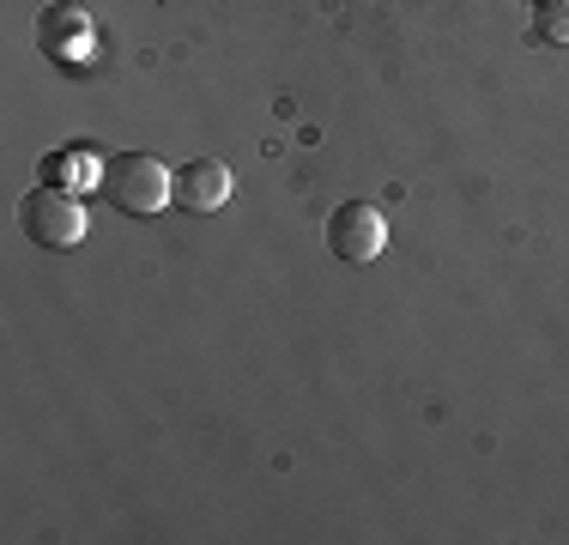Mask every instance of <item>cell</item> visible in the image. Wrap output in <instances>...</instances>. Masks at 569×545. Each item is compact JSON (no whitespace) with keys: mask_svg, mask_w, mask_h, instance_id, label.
I'll list each match as a JSON object with an SVG mask.
<instances>
[{"mask_svg":"<svg viewBox=\"0 0 569 545\" xmlns=\"http://www.w3.org/2000/svg\"><path fill=\"white\" fill-rule=\"evenodd\" d=\"M103 195H110L116 212L146 218V212H158V207L176 200V176L158 158H146V152H121V158L103 164Z\"/></svg>","mask_w":569,"mask_h":545,"instance_id":"1","label":"cell"},{"mask_svg":"<svg viewBox=\"0 0 569 545\" xmlns=\"http://www.w3.org/2000/svg\"><path fill=\"white\" fill-rule=\"evenodd\" d=\"M19 218H24V237L43 242V249H79V242H86V207H79L61 182L31 188Z\"/></svg>","mask_w":569,"mask_h":545,"instance_id":"2","label":"cell"},{"mask_svg":"<svg viewBox=\"0 0 569 545\" xmlns=\"http://www.w3.org/2000/svg\"><path fill=\"white\" fill-rule=\"evenodd\" d=\"M328 249L340 255V261H351V267L376 261V255L388 249L382 207H370V200H340V207L328 212Z\"/></svg>","mask_w":569,"mask_h":545,"instance_id":"3","label":"cell"},{"mask_svg":"<svg viewBox=\"0 0 569 545\" xmlns=\"http://www.w3.org/2000/svg\"><path fill=\"white\" fill-rule=\"evenodd\" d=\"M37 43L56 54L61 67H79V61H91V49H98V31H91L86 7H67L61 0V7L37 12Z\"/></svg>","mask_w":569,"mask_h":545,"instance_id":"4","label":"cell"},{"mask_svg":"<svg viewBox=\"0 0 569 545\" xmlns=\"http://www.w3.org/2000/svg\"><path fill=\"white\" fill-rule=\"evenodd\" d=\"M230 195H237V176H230V164H219V158H188L182 170H176V200H182L188 212H219Z\"/></svg>","mask_w":569,"mask_h":545,"instance_id":"5","label":"cell"},{"mask_svg":"<svg viewBox=\"0 0 569 545\" xmlns=\"http://www.w3.org/2000/svg\"><path fill=\"white\" fill-rule=\"evenodd\" d=\"M533 37L539 43H569V0H533Z\"/></svg>","mask_w":569,"mask_h":545,"instance_id":"6","label":"cell"},{"mask_svg":"<svg viewBox=\"0 0 569 545\" xmlns=\"http://www.w3.org/2000/svg\"><path fill=\"white\" fill-rule=\"evenodd\" d=\"M49 176H91V164L86 158H56V164H49Z\"/></svg>","mask_w":569,"mask_h":545,"instance_id":"7","label":"cell"}]
</instances>
